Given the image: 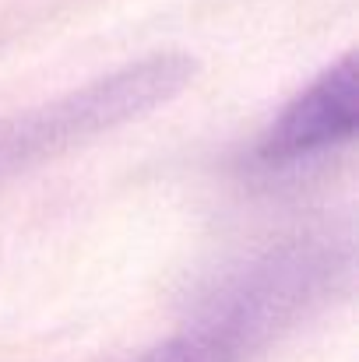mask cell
Returning <instances> with one entry per match:
<instances>
[{"mask_svg": "<svg viewBox=\"0 0 359 362\" xmlns=\"http://www.w3.org/2000/svg\"><path fill=\"white\" fill-rule=\"evenodd\" d=\"M342 271L346 257L335 250V243H285L246 267L229 271L198 306L190 324L208 331L233 359L243 362L246 352L261 349L282 327L300 320Z\"/></svg>", "mask_w": 359, "mask_h": 362, "instance_id": "2", "label": "cell"}, {"mask_svg": "<svg viewBox=\"0 0 359 362\" xmlns=\"http://www.w3.org/2000/svg\"><path fill=\"white\" fill-rule=\"evenodd\" d=\"M194 71L198 64L187 53H152L85 88L0 120V176L166 106L194 81Z\"/></svg>", "mask_w": 359, "mask_h": 362, "instance_id": "1", "label": "cell"}, {"mask_svg": "<svg viewBox=\"0 0 359 362\" xmlns=\"http://www.w3.org/2000/svg\"><path fill=\"white\" fill-rule=\"evenodd\" d=\"M359 127V71L349 49L338 64L317 74L261 134L253 155L261 165H292L349 141Z\"/></svg>", "mask_w": 359, "mask_h": 362, "instance_id": "3", "label": "cell"}, {"mask_svg": "<svg viewBox=\"0 0 359 362\" xmlns=\"http://www.w3.org/2000/svg\"><path fill=\"white\" fill-rule=\"evenodd\" d=\"M137 362H237L208 331L187 324L183 331H176L173 338L159 341L155 349H148Z\"/></svg>", "mask_w": 359, "mask_h": 362, "instance_id": "4", "label": "cell"}]
</instances>
